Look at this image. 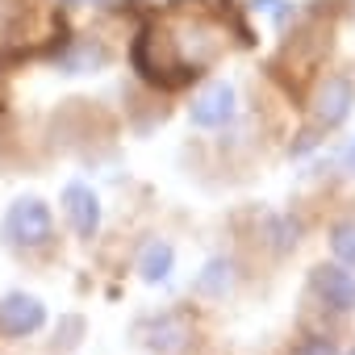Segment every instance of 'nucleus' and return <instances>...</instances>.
Masks as SVG:
<instances>
[{
	"instance_id": "1",
	"label": "nucleus",
	"mask_w": 355,
	"mask_h": 355,
	"mask_svg": "<svg viewBox=\"0 0 355 355\" xmlns=\"http://www.w3.org/2000/svg\"><path fill=\"white\" fill-rule=\"evenodd\" d=\"M134 67L146 84H159V88H175L189 76H197V63H189L180 55V46H175V38L155 26L134 38Z\"/></svg>"
},
{
	"instance_id": "2",
	"label": "nucleus",
	"mask_w": 355,
	"mask_h": 355,
	"mask_svg": "<svg viewBox=\"0 0 355 355\" xmlns=\"http://www.w3.org/2000/svg\"><path fill=\"white\" fill-rule=\"evenodd\" d=\"M0 234L13 251H42L55 239V218L51 205L42 197H17L5 209V222H0Z\"/></svg>"
},
{
	"instance_id": "3",
	"label": "nucleus",
	"mask_w": 355,
	"mask_h": 355,
	"mask_svg": "<svg viewBox=\"0 0 355 355\" xmlns=\"http://www.w3.org/2000/svg\"><path fill=\"white\" fill-rule=\"evenodd\" d=\"M355 109V84L347 76H326L313 96H309V117H313V130H338Z\"/></svg>"
},
{
	"instance_id": "4",
	"label": "nucleus",
	"mask_w": 355,
	"mask_h": 355,
	"mask_svg": "<svg viewBox=\"0 0 355 355\" xmlns=\"http://www.w3.org/2000/svg\"><path fill=\"white\" fill-rule=\"evenodd\" d=\"M46 326V305L34 293L0 297V338H30Z\"/></svg>"
},
{
	"instance_id": "5",
	"label": "nucleus",
	"mask_w": 355,
	"mask_h": 355,
	"mask_svg": "<svg viewBox=\"0 0 355 355\" xmlns=\"http://www.w3.org/2000/svg\"><path fill=\"white\" fill-rule=\"evenodd\" d=\"M309 288H313V297H318L326 309H334V313L355 309V272L343 268L338 259H334V263H318V268L309 272Z\"/></svg>"
},
{
	"instance_id": "6",
	"label": "nucleus",
	"mask_w": 355,
	"mask_h": 355,
	"mask_svg": "<svg viewBox=\"0 0 355 355\" xmlns=\"http://www.w3.org/2000/svg\"><path fill=\"white\" fill-rule=\"evenodd\" d=\"M234 105H239L234 84L214 80V84H205V88L197 92V101H193L189 117H193V125H197V130H222V125H230V121H234Z\"/></svg>"
},
{
	"instance_id": "7",
	"label": "nucleus",
	"mask_w": 355,
	"mask_h": 355,
	"mask_svg": "<svg viewBox=\"0 0 355 355\" xmlns=\"http://www.w3.org/2000/svg\"><path fill=\"white\" fill-rule=\"evenodd\" d=\"M63 214H67V222H71V230L80 239H96V230H101V197L88 184L71 180L63 189Z\"/></svg>"
},
{
	"instance_id": "8",
	"label": "nucleus",
	"mask_w": 355,
	"mask_h": 355,
	"mask_svg": "<svg viewBox=\"0 0 355 355\" xmlns=\"http://www.w3.org/2000/svg\"><path fill=\"white\" fill-rule=\"evenodd\" d=\"M189 338H193V318L184 309H167L146 326V347L155 355H175Z\"/></svg>"
},
{
	"instance_id": "9",
	"label": "nucleus",
	"mask_w": 355,
	"mask_h": 355,
	"mask_svg": "<svg viewBox=\"0 0 355 355\" xmlns=\"http://www.w3.org/2000/svg\"><path fill=\"white\" fill-rule=\"evenodd\" d=\"M234 284H239V263H234L230 255H214V259L197 272L193 293L205 297V301H226V297L234 293Z\"/></svg>"
},
{
	"instance_id": "10",
	"label": "nucleus",
	"mask_w": 355,
	"mask_h": 355,
	"mask_svg": "<svg viewBox=\"0 0 355 355\" xmlns=\"http://www.w3.org/2000/svg\"><path fill=\"white\" fill-rule=\"evenodd\" d=\"M171 272H175V247H171L167 239H150V243L142 247V255H138V276H142V284H167Z\"/></svg>"
},
{
	"instance_id": "11",
	"label": "nucleus",
	"mask_w": 355,
	"mask_h": 355,
	"mask_svg": "<svg viewBox=\"0 0 355 355\" xmlns=\"http://www.w3.org/2000/svg\"><path fill=\"white\" fill-rule=\"evenodd\" d=\"M96 67H105V46H96V42H76L67 55H59L63 76H88Z\"/></svg>"
},
{
	"instance_id": "12",
	"label": "nucleus",
	"mask_w": 355,
	"mask_h": 355,
	"mask_svg": "<svg viewBox=\"0 0 355 355\" xmlns=\"http://www.w3.org/2000/svg\"><path fill=\"white\" fill-rule=\"evenodd\" d=\"M330 251L343 268H355V218L330 226Z\"/></svg>"
},
{
	"instance_id": "13",
	"label": "nucleus",
	"mask_w": 355,
	"mask_h": 355,
	"mask_svg": "<svg viewBox=\"0 0 355 355\" xmlns=\"http://www.w3.org/2000/svg\"><path fill=\"white\" fill-rule=\"evenodd\" d=\"M297 234H301V222H293V218H272L268 243H272V251H293V247H297Z\"/></svg>"
},
{
	"instance_id": "14",
	"label": "nucleus",
	"mask_w": 355,
	"mask_h": 355,
	"mask_svg": "<svg viewBox=\"0 0 355 355\" xmlns=\"http://www.w3.org/2000/svg\"><path fill=\"white\" fill-rule=\"evenodd\" d=\"M21 13H26V5H21V0H0V42L17 34V26H21Z\"/></svg>"
},
{
	"instance_id": "15",
	"label": "nucleus",
	"mask_w": 355,
	"mask_h": 355,
	"mask_svg": "<svg viewBox=\"0 0 355 355\" xmlns=\"http://www.w3.org/2000/svg\"><path fill=\"white\" fill-rule=\"evenodd\" d=\"M293 355H338V347H334L330 334H305Z\"/></svg>"
},
{
	"instance_id": "16",
	"label": "nucleus",
	"mask_w": 355,
	"mask_h": 355,
	"mask_svg": "<svg viewBox=\"0 0 355 355\" xmlns=\"http://www.w3.org/2000/svg\"><path fill=\"white\" fill-rule=\"evenodd\" d=\"M255 9H263V13H272L276 21H288V17H293V9L284 5V0H255Z\"/></svg>"
},
{
	"instance_id": "17",
	"label": "nucleus",
	"mask_w": 355,
	"mask_h": 355,
	"mask_svg": "<svg viewBox=\"0 0 355 355\" xmlns=\"http://www.w3.org/2000/svg\"><path fill=\"white\" fill-rule=\"evenodd\" d=\"M338 163H343V171H347V175H355V138H351V146L343 150V159H338Z\"/></svg>"
},
{
	"instance_id": "18",
	"label": "nucleus",
	"mask_w": 355,
	"mask_h": 355,
	"mask_svg": "<svg viewBox=\"0 0 355 355\" xmlns=\"http://www.w3.org/2000/svg\"><path fill=\"white\" fill-rule=\"evenodd\" d=\"M347 355H355V347H351V351H347Z\"/></svg>"
}]
</instances>
